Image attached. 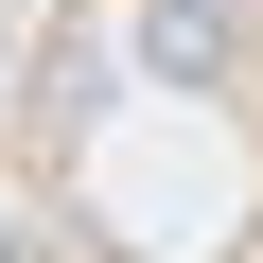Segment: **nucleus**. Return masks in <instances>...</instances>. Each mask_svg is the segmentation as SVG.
<instances>
[{
	"label": "nucleus",
	"instance_id": "nucleus-1",
	"mask_svg": "<svg viewBox=\"0 0 263 263\" xmlns=\"http://www.w3.org/2000/svg\"><path fill=\"white\" fill-rule=\"evenodd\" d=\"M0 263H18V246H0Z\"/></svg>",
	"mask_w": 263,
	"mask_h": 263
}]
</instances>
